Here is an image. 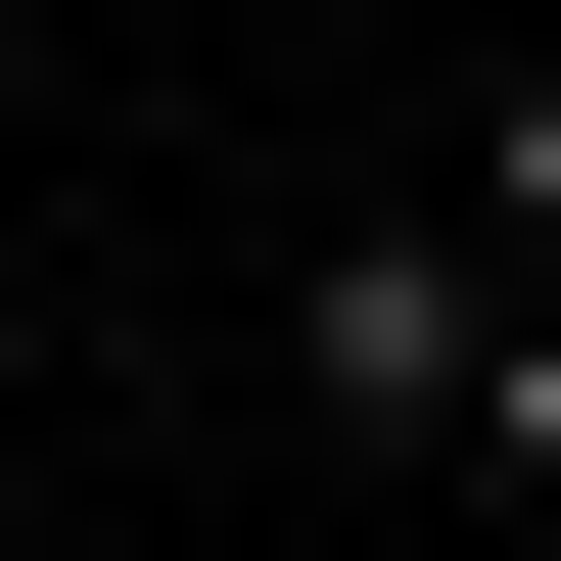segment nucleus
Listing matches in <instances>:
<instances>
[{"instance_id":"3","label":"nucleus","mask_w":561,"mask_h":561,"mask_svg":"<svg viewBox=\"0 0 561 561\" xmlns=\"http://www.w3.org/2000/svg\"><path fill=\"white\" fill-rule=\"evenodd\" d=\"M468 234H515V280H561V47H515V94H468Z\"/></svg>"},{"instance_id":"1","label":"nucleus","mask_w":561,"mask_h":561,"mask_svg":"<svg viewBox=\"0 0 561 561\" xmlns=\"http://www.w3.org/2000/svg\"><path fill=\"white\" fill-rule=\"evenodd\" d=\"M468 280H515V234H328V280H280V375H328V421H468Z\"/></svg>"},{"instance_id":"2","label":"nucleus","mask_w":561,"mask_h":561,"mask_svg":"<svg viewBox=\"0 0 561 561\" xmlns=\"http://www.w3.org/2000/svg\"><path fill=\"white\" fill-rule=\"evenodd\" d=\"M468 468H515V515H561V280H468Z\"/></svg>"}]
</instances>
